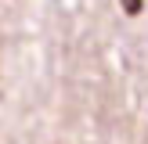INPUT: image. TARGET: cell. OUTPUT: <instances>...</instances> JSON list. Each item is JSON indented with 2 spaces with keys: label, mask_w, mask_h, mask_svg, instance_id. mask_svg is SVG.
Listing matches in <instances>:
<instances>
[{
  "label": "cell",
  "mask_w": 148,
  "mask_h": 144,
  "mask_svg": "<svg viewBox=\"0 0 148 144\" xmlns=\"http://www.w3.org/2000/svg\"><path fill=\"white\" fill-rule=\"evenodd\" d=\"M123 7H127V14H141V0H119Z\"/></svg>",
  "instance_id": "cell-1"
}]
</instances>
